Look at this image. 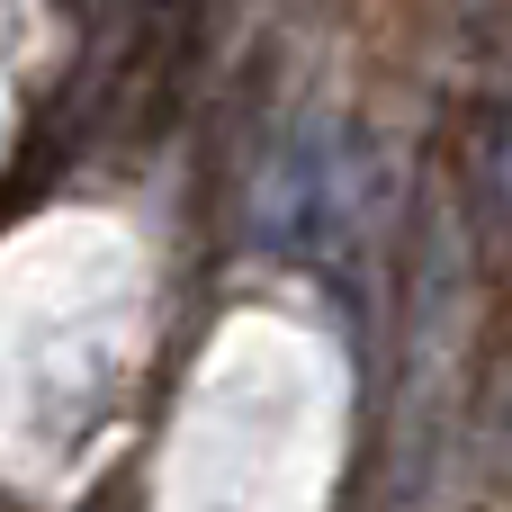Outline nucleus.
<instances>
[{"label": "nucleus", "mask_w": 512, "mask_h": 512, "mask_svg": "<svg viewBox=\"0 0 512 512\" xmlns=\"http://www.w3.org/2000/svg\"><path fill=\"white\" fill-rule=\"evenodd\" d=\"M477 216H486V234H495V252L512 261V126L486 144V162H477Z\"/></svg>", "instance_id": "nucleus-1"}]
</instances>
